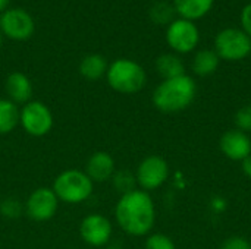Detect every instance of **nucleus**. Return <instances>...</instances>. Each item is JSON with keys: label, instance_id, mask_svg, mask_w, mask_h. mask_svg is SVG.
Masks as SVG:
<instances>
[{"label": "nucleus", "instance_id": "f257e3e1", "mask_svg": "<svg viewBox=\"0 0 251 249\" xmlns=\"http://www.w3.org/2000/svg\"><path fill=\"white\" fill-rule=\"evenodd\" d=\"M115 217L125 233L131 236L147 235L156 220V208L151 197L143 189L124 194L116 204Z\"/></svg>", "mask_w": 251, "mask_h": 249}, {"label": "nucleus", "instance_id": "f03ea898", "mask_svg": "<svg viewBox=\"0 0 251 249\" xmlns=\"http://www.w3.org/2000/svg\"><path fill=\"white\" fill-rule=\"evenodd\" d=\"M196 92L197 85L188 75L163 79L153 92V104L163 113L182 112L194 101Z\"/></svg>", "mask_w": 251, "mask_h": 249}, {"label": "nucleus", "instance_id": "7ed1b4c3", "mask_svg": "<svg viewBox=\"0 0 251 249\" xmlns=\"http://www.w3.org/2000/svg\"><path fill=\"white\" fill-rule=\"evenodd\" d=\"M106 78L110 88L121 94H135L141 91L147 82L143 66L131 59H118L110 63Z\"/></svg>", "mask_w": 251, "mask_h": 249}, {"label": "nucleus", "instance_id": "20e7f679", "mask_svg": "<svg viewBox=\"0 0 251 249\" xmlns=\"http://www.w3.org/2000/svg\"><path fill=\"white\" fill-rule=\"evenodd\" d=\"M94 182L81 170H65L53 182V192L59 201L66 204H79L93 194Z\"/></svg>", "mask_w": 251, "mask_h": 249}, {"label": "nucleus", "instance_id": "39448f33", "mask_svg": "<svg viewBox=\"0 0 251 249\" xmlns=\"http://www.w3.org/2000/svg\"><path fill=\"white\" fill-rule=\"evenodd\" d=\"M215 51L228 62L243 60L251 54V38L241 28H225L215 38Z\"/></svg>", "mask_w": 251, "mask_h": 249}, {"label": "nucleus", "instance_id": "423d86ee", "mask_svg": "<svg viewBox=\"0 0 251 249\" xmlns=\"http://www.w3.org/2000/svg\"><path fill=\"white\" fill-rule=\"evenodd\" d=\"M19 123L32 136H44L53 128V114L41 101H28L19 112Z\"/></svg>", "mask_w": 251, "mask_h": 249}, {"label": "nucleus", "instance_id": "0eeeda50", "mask_svg": "<svg viewBox=\"0 0 251 249\" xmlns=\"http://www.w3.org/2000/svg\"><path fill=\"white\" fill-rule=\"evenodd\" d=\"M200 41V32L197 25L188 19H174L166 29L168 45L179 54L193 51Z\"/></svg>", "mask_w": 251, "mask_h": 249}, {"label": "nucleus", "instance_id": "6e6552de", "mask_svg": "<svg viewBox=\"0 0 251 249\" xmlns=\"http://www.w3.org/2000/svg\"><path fill=\"white\" fill-rule=\"evenodd\" d=\"M34 19L24 9L12 7L0 13V31L10 40L25 41L34 34Z\"/></svg>", "mask_w": 251, "mask_h": 249}, {"label": "nucleus", "instance_id": "1a4fd4ad", "mask_svg": "<svg viewBox=\"0 0 251 249\" xmlns=\"http://www.w3.org/2000/svg\"><path fill=\"white\" fill-rule=\"evenodd\" d=\"M169 178V166L165 158L159 156L146 157L137 169L135 179L143 191H154L160 188Z\"/></svg>", "mask_w": 251, "mask_h": 249}, {"label": "nucleus", "instance_id": "9d476101", "mask_svg": "<svg viewBox=\"0 0 251 249\" xmlns=\"http://www.w3.org/2000/svg\"><path fill=\"white\" fill-rule=\"evenodd\" d=\"M59 207V200L53 189L49 188H38L35 189L26 200L25 210L26 214L35 222H46L50 220Z\"/></svg>", "mask_w": 251, "mask_h": 249}, {"label": "nucleus", "instance_id": "9b49d317", "mask_svg": "<svg viewBox=\"0 0 251 249\" xmlns=\"http://www.w3.org/2000/svg\"><path fill=\"white\" fill-rule=\"evenodd\" d=\"M79 235L91 247H104L112 236V225L101 214H90L81 222Z\"/></svg>", "mask_w": 251, "mask_h": 249}, {"label": "nucleus", "instance_id": "f8f14e48", "mask_svg": "<svg viewBox=\"0 0 251 249\" xmlns=\"http://www.w3.org/2000/svg\"><path fill=\"white\" fill-rule=\"evenodd\" d=\"M221 151L234 161H243L251 156V138L240 129L226 131L219 141Z\"/></svg>", "mask_w": 251, "mask_h": 249}, {"label": "nucleus", "instance_id": "ddd939ff", "mask_svg": "<svg viewBox=\"0 0 251 249\" xmlns=\"http://www.w3.org/2000/svg\"><path fill=\"white\" fill-rule=\"evenodd\" d=\"M85 173L93 182H106L115 175V160L109 153L97 151L88 158Z\"/></svg>", "mask_w": 251, "mask_h": 249}, {"label": "nucleus", "instance_id": "4468645a", "mask_svg": "<svg viewBox=\"0 0 251 249\" xmlns=\"http://www.w3.org/2000/svg\"><path fill=\"white\" fill-rule=\"evenodd\" d=\"M6 92L15 104H26L32 97V84L22 72H12L6 79Z\"/></svg>", "mask_w": 251, "mask_h": 249}, {"label": "nucleus", "instance_id": "2eb2a0df", "mask_svg": "<svg viewBox=\"0 0 251 249\" xmlns=\"http://www.w3.org/2000/svg\"><path fill=\"white\" fill-rule=\"evenodd\" d=\"M213 3L215 0H174V7L179 18L194 22L206 16L212 10Z\"/></svg>", "mask_w": 251, "mask_h": 249}, {"label": "nucleus", "instance_id": "dca6fc26", "mask_svg": "<svg viewBox=\"0 0 251 249\" xmlns=\"http://www.w3.org/2000/svg\"><path fill=\"white\" fill-rule=\"evenodd\" d=\"M156 70L163 79H172L185 75V66L179 56L165 53L156 59Z\"/></svg>", "mask_w": 251, "mask_h": 249}, {"label": "nucleus", "instance_id": "f3484780", "mask_svg": "<svg viewBox=\"0 0 251 249\" xmlns=\"http://www.w3.org/2000/svg\"><path fill=\"white\" fill-rule=\"evenodd\" d=\"M219 56L216 54L215 50H200L196 53L194 59H193V72L199 76H209L212 73H215L219 68Z\"/></svg>", "mask_w": 251, "mask_h": 249}, {"label": "nucleus", "instance_id": "a211bd4d", "mask_svg": "<svg viewBox=\"0 0 251 249\" xmlns=\"http://www.w3.org/2000/svg\"><path fill=\"white\" fill-rule=\"evenodd\" d=\"M107 62L101 54H88L79 63V73L88 81H97L107 72Z\"/></svg>", "mask_w": 251, "mask_h": 249}, {"label": "nucleus", "instance_id": "6ab92c4d", "mask_svg": "<svg viewBox=\"0 0 251 249\" xmlns=\"http://www.w3.org/2000/svg\"><path fill=\"white\" fill-rule=\"evenodd\" d=\"M19 123V110L9 98H0V135L12 132Z\"/></svg>", "mask_w": 251, "mask_h": 249}, {"label": "nucleus", "instance_id": "aec40b11", "mask_svg": "<svg viewBox=\"0 0 251 249\" xmlns=\"http://www.w3.org/2000/svg\"><path fill=\"white\" fill-rule=\"evenodd\" d=\"M112 179H113V186L116 188V191L122 192V195L135 189V185H137L135 175H132L126 170L115 172Z\"/></svg>", "mask_w": 251, "mask_h": 249}, {"label": "nucleus", "instance_id": "412c9836", "mask_svg": "<svg viewBox=\"0 0 251 249\" xmlns=\"http://www.w3.org/2000/svg\"><path fill=\"white\" fill-rule=\"evenodd\" d=\"M174 12H175L174 4L171 6L166 1H159L151 7V18L154 22H159V23H168V22L171 23L174 21L172 19Z\"/></svg>", "mask_w": 251, "mask_h": 249}, {"label": "nucleus", "instance_id": "4be33fe9", "mask_svg": "<svg viewBox=\"0 0 251 249\" xmlns=\"http://www.w3.org/2000/svg\"><path fill=\"white\" fill-rule=\"evenodd\" d=\"M146 249H176V247L169 236L163 233H154L147 238Z\"/></svg>", "mask_w": 251, "mask_h": 249}, {"label": "nucleus", "instance_id": "5701e85b", "mask_svg": "<svg viewBox=\"0 0 251 249\" xmlns=\"http://www.w3.org/2000/svg\"><path fill=\"white\" fill-rule=\"evenodd\" d=\"M235 126L243 132H251V103L243 106L235 113Z\"/></svg>", "mask_w": 251, "mask_h": 249}, {"label": "nucleus", "instance_id": "b1692460", "mask_svg": "<svg viewBox=\"0 0 251 249\" xmlns=\"http://www.w3.org/2000/svg\"><path fill=\"white\" fill-rule=\"evenodd\" d=\"M0 213H1L4 217L16 219V217H19L21 213H22V204H21L18 200H13V198L4 200V201L0 204Z\"/></svg>", "mask_w": 251, "mask_h": 249}, {"label": "nucleus", "instance_id": "393cba45", "mask_svg": "<svg viewBox=\"0 0 251 249\" xmlns=\"http://www.w3.org/2000/svg\"><path fill=\"white\" fill-rule=\"evenodd\" d=\"M221 249H251V244L246 238L232 236L222 244Z\"/></svg>", "mask_w": 251, "mask_h": 249}, {"label": "nucleus", "instance_id": "a878e982", "mask_svg": "<svg viewBox=\"0 0 251 249\" xmlns=\"http://www.w3.org/2000/svg\"><path fill=\"white\" fill-rule=\"evenodd\" d=\"M241 29L251 38V3L246 4L241 10Z\"/></svg>", "mask_w": 251, "mask_h": 249}, {"label": "nucleus", "instance_id": "bb28decb", "mask_svg": "<svg viewBox=\"0 0 251 249\" xmlns=\"http://www.w3.org/2000/svg\"><path fill=\"white\" fill-rule=\"evenodd\" d=\"M241 169H243V172H244L246 176L251 178V156H249L247 158H244L241 161Z\"/></svg>", "mask_w": 251, "mask_h": 249}, {"label": "nucleus", "instance_id": "cd10ccee", "mask_svg": "<svg viewBox=\"0 0 251 249\" xmlns=\"http://www.w3.org/2000/svg\"><path fill=\"white\" fill-rule=\"evenodd\" d=\"M9 1H10V0H0V13H3V12L7 9Z\"/></svg>", "mask_w": 251, "mask_h": 249}, {"label": "nucleus", "instance_id": "c85d7f7f", "mask_svg": "<svg viewBox=\"0 0 251 249\" xmlns=\"http://www.w3.org/2000/svg\"><path fill=\"white\" fill-rule=\"evenodd\" d=\"M1 35H3V34H1V31H0V47H1V43H3V38H1Z\"/></svg>", "mask_w": 251, "mask_h": 249}, {"label": "nucleus", "instance_id": "c756f323", "mask_svg": "<svg viewBox=\"0 0 251 249\" xmlns=\"http://www.w3.org/2000/svg\"><path fill=\"white\" fill-rule=\"evenodd\" d=\"M106 249H121V248H106Z\"/></svg>", "mask_w": 251, "mask_h": 249}]
</instances>
